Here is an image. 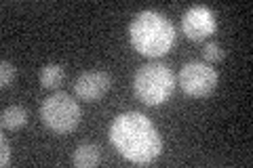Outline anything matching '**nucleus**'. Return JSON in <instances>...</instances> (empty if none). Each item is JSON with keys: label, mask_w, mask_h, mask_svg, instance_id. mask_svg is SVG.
Returning a JSON list of instances; mask_svg holds the SVG:
<instances>
[{"label": "nucleus", "mask_w": 253, "mask_h": 168, "mask_svg": "<svg viewBox=\"0 0 253 168\" xmlns=\"http://www.w3.org/2000/svg\"><path fill=\"white\" fill-rule=\"evenodd\" d=\"M9 162H11V145L6 134H2L0 137V166H9Z\"/></svg>", "instance_id": "nucleus-13"}, {"label": "nucleus", "mask_w": 253, "mask_h": 168, "mask_svg": "<svg viewBox=\"0 0 253 168\" xmlns=\"http://www.w3.org/2000/svg\"><path fill=\"white\" fill-rule=\"evenodd\" d=\"M129 38L139 55L158 59L167 55L175 42V26L158 11H141L131 21Z\"/></svg>", "instance_id": "nucleus-2"}, {"label": "nucleus", "mask_w": 253, "mask_h": 168, "mask_svg": "<svg viewBox=\"0 0 253 168\" xmlns=\"http://www.w3.org/2000/svg\"><path fill=\"white\" fill-rule=\"evenodd\" d=\"M177 82L186 95L203 99V97H209V95L217 89V71L213 69L209 63L192 61V63H186V66L179 69Z\"/></svg>", "instance_id": "nucleus-5"}, {"label": "nucleus", "mask_w": 253, "mask_h": 168, "mask_svg": "<svg viewBox=\"0 0 253 168\" xmlns=\"http://www.w3.org/2000/svg\"><path fill=\"white\" fill-rule=\"evenodd\" d=\"M175 74L165 63H148V66L139 67L135 80H133L135 95L139 97V101H144L150 107L163 105L165 101H169L173 91H175Z\"/></svg>", "instance_id": "nucleus-3"}, {"label": "nucleus", "mask_w": 253, "mask_h": 168, "mask_svg": "<svg viewBox=\"0 0 253 168\" xmlns=\"http://www.w3.org/2000/svg\"><path fill=\"white\" fill-rule=\"evenodd\" d=\"M0 124L4 131H19L28 124V109L21 105H9L0 114Z\"/></svg>", "instance_id": "nucleus-9"}, {"label": "nucleus", "mask_w": 253, "mask_h": 168, "mask_svg": "<svg viewBox=\"0 0 253 168\" xmlns=\"http://www.w3.org/2000/svg\"><path fill=\"white\" fill-rule=\"evenodd\" d=\"M203 57H205V63L213 66V63H217L226 57V51L221 49V44H217V42H207L203 49Z\"/></svg>", "instance_id": "nucleus-11"}, {"label": "nucleus", "mask_w": 253, "mask_h": 168, "mask_svg": "<svg viewBox=\"0 0 253 168\" xmlns=\"http://www.w3.org/2000/svg\"><path fill=\"white\" fill-rule=\"evenodd\" d=\"M110 141L133 164H150L163 154V137L150 118L139 111H125L110 124Z\"/></svg>", "instance_id": "nucleus-1"}, {"label": "nucleus", "mask_w": 253, "mask_h": 168, "mask_svg": "<svg viewBox=\"0 0 253 168\" xmlns=\"http://www.w3.org/2000/svg\"><path fill=\"white\" fill-rule=\"evenodd\" d=\"M72 162L78 168H95L101 162V151L97 145H93V143H83V145H78L74 149Z\"/></svg>", "instance_id": "nucleus-8"}, {"label": "nucleus", "mask_w": 253, "mask_h": 168, "mask_svg": "<svg viewBox=\"0 0 253 168\" xmlns=\"http://www.w3.org/2000/svg\"><path fill=\"white\" fill-rule=\"evenodd\" d=\"M38 80H41V84L44 89L57 91L63 84V80H66V67L59 66V63H46L41 69V74H38Z\"/></svg>", "instance_id": "nucleus-10"}, {"label": "nucleus", "mask_w": 253, "mask_h": 168, "mask_svg": "<svg viewBox=\"0 0 253 168\" xmlns=\"http://www.w3.org/2000/svg\"><path fill=\"white\" fill-rule=\"evenodd\" d=\"M217 28V21H215V15L209 6L205 4H194L184 13L181 17V32L186 34V38L190 40H205L209 38L213 32Z\"/></svg>", "instance_id": "nucleus-6"}, {"label": "nucleus", "mask_w": 253, "mask_h": 168, "mask_svg": "<svg viewBox=\"0 0 253 168\" xmlns=\"http://www.w3.org/2000/svg\"><path fill=\"white\" fill-rule=\"evenodd\" d=\"M112 86V76L104 69L83 71L74 82V93L83 101H99Z\"/></svg>", "instance_id": "nucleus-7"}, {"label": "nucleus", "mask_w": 253, "mask_h": 168, "mask_svg": "<svg viewBox=\"0 0 253 168\" xmlns=\"http://www.w3.org/2000/svg\"><path fill=\"white\" fill-rule=\"evenodd\" d=\"M81 116H83V111H81L78 101L72 97V95H68L63 91L49 95L41 105L42 122L57 134L72 133L76 126L81 124Z\"/></svg>", "instance_id": "nucleus-4"}, {"label": "nucleus", "mask_w": 253, "mask_h": 168, "mask_svg": "<svg viewBox=\"0 0 253 168\" xmlns=\"http://www.w3.org/2000/svg\"><path fill=\"white\" fill-rule=\"evenodd\" d=\"M15 78H17V69H15L13 63H9V61L0 63V89H9V86H13Z\"/></svg>", "instance_id": "nucleus-12"}]
</instances>
